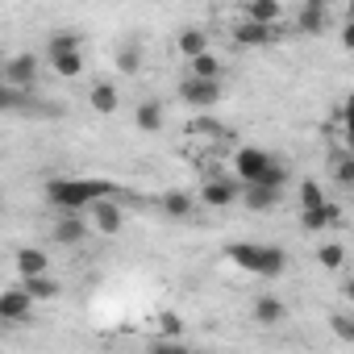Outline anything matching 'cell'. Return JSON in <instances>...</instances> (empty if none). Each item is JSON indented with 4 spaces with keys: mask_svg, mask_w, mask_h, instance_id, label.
<instances>
[{
    "mask_svg": "<svg viewBox=\"0 0 354 354\" xmlns=\"http://www.w3.org/2000/svg\"><path fill=\"white\" fill-rule=\"evenodd\" d=\"M279 201H283V188H263V184L242 188V205L250 213H271V209H279Z\"/></svg>",
    "mask_w": 354,
    "mask_h": 354,
    "instance_id": "7c38bea8",
    "label": "cell"
},
{
    "mask_svg": "<svg viewBox=\"0 0 354 354\" xmlns=\"http://www.w3.org/2000/svg\"><path fill=\"white\" fill-rule=\"evenodd\" d=\"M117 100H121V96H117L113 84H92V92H88V104H92L96 113H104V117L117 113Z\"/></svg>",
    "mask_w": 354,
    "mask_h": 354,
    "instance_id": "7402d4cb",
    "label": "cell"
},
{
    "mask_svg": "<svg viewBox=\"0 0 354 354\" xmlns=\"http://www.w3.org/2000/svg\"><path fill=\"white\" fill-rule=\"evenodd\" d=\"M84 238H88V225H84V221H80L75 213H71V217H59V221H55V242H59V246H80Z\"/></svg>",
    "mask_w": 354,
    "mask_h": 354,
    "instance_id": "e0dca14e",
    "label": "cell"
},
{
    "mask_svg": "<svg viewBox=\"0 0 354 354\" xmlns=\"http://www.w3.org/2000/svg\"><path fill=\"white\" fill-rule=\"evenodd\" d=\"M158 205H162V213H167V217H175V221H184V217L196 209V201H192L188 192H180V188H175V192H167Z\"/></svg>",
    "mask_w": 354,
    "mask_h": 354,
    "instance_id": "ffe728a7",
    "label": "cell"
},
{
    "mask_svg": "<svg viewBox=\"0 0 354 354\" xmlns=\"http://www.w3.org/2000/svg\"><path fill=\"white\" fill-rule=\"evenodd\" d=\"M46 55H50V59L80 55V34H75V30H55V34H50V42H46Z\"/></svg>",
    "mask_w": 354,
    "mask_h": 354,
    "instance_id": "ac0fdd59",
    "label": "cell"
},
{
    "mask_svg": "<svg viewBox=\"0 0 354 354\" xmlns=\"http://www.w3.org/2000/svg\"><path fill=\"white\" fill-rule=\"evenodd\" d=\"M342 221V209L333 205V201H325L321 209H313V213H300V225L308 230V234H321V230H333Z\"/></svg>",
    "mask_w": 354,
    "mask_h": 354,
    "instance_id": "5bb4252c",
    "label": "cell"
},
{
    "mask_svg": "<svg viewBox=\"0 0 354 354\" xmlns=\"http://www.w3.org/2000/svg\"><path fill=\"white\" fill-rule=\"evenodd\" d=\"M279 17H283L279 0H250L246 5V21H254V26H279Z\"/></svg>",
    "mask_w": 354,
    "mask_h": 354,
    "instance_id": "2e32d148",
    "label": "cell"
},
{
    "mask_svg": "<svg viewBox=\"0 0 354 354\" xmlns=\"http://www.w3.org/2000/svg\"><path fill=\"white\" fill-rule=\"evenodd\" d=\"M201 205H209V209H230L234 201H242V188L234 184V180H209L205 188H201V196H196Z\"/></svg>",
    "mask_w": 354,
    "mask_h": 354,
    "instance_id": "52a82bcc",
    "label": "cell"
},
{
    "mask_svg": "<svg viewBox=\"0 0 354 354\" xmlns=\"http://www.w3.org/2000/svg\"><path fill=\"white\" fill-rule=\"evenodd\" d=\"M283 34H279V26H254V21H242L238 30H234V42L238 46H275Z\"/></svg>",
    "mask_w": 354,
    "mask_h": 354,
    "instance_id": "9c48e42d",
    "label": "cell"
},
{
    "mask_svg": "<svg viewBox=\"0 0 354 354\" xmlns=\"http://www.w3.org/2000/svg\"><path fill=\"white\" fill-rule=\"evenodd\" d=\"M321 205H325L321 184H317V180H304V184H300V213H313V209H321Z\"/></svg>",
    "mask_w": 354,
    "mask_h": 354,
    "instance_id": "484cf974",
    "label": "cell"
},
{
    "mask_svg": "<svg viewBox=\"0 0 354 354\" xmlns=\"http://www.w3.org/2000/svg\"><path fill=\"white\" fill-rule=\"evenodd\" d=\"M201 354H213V350H201Z\"/></svg>",
    "mask_w": 354,
    "mask_h": 354,
    "instance_id": "d590c367",
    "label": "cell"
},
{
    "mask_svg": "<svg viewBox=\"0 0 354 354\" xmlns=\"http://www.w3.org/2000/svg\"><path fill=\"white\" fill-rule=\"evenodd\" d=\"M50 67L63 75V80H75L84 71V55H63V59H50Z\"/></svg>",
    "mask_w": 354,
    "mask_h": 354,
    "instance_id": "83f0119b",
    "label": "cell"
},
{
    "mask_svg": "<svg viewBox=\"0 0 354 354\" xmlns=\"http://www.w3.org/2000/svg\"><path fill=\"white\" fill-rule=\"evenodd\" d=\"M230 263L242 267L246 275H259V279H275L288 271V254L279 246H263V242H230L225 246Z\"/></svg>",
    "mask_w": 354,
    "mask_h": 354,
    "instance_id": "3957f363",
    "label": "cell"
},
{
    "mask_svg": "<svg viewBox=\"0 0 354 354\" xmlns=\"http://www.w3.org/2000/svg\"><path fill=\"white\" fill-rule=\"evenodd\" d=\"M342 296H346V300H354V275H350V279L342 283Z\"/></svg>",
    "mask_w": 354,
    "mask_h": 354,
    "instance_id": "836d02e7",
    "label": "cell"
},
{
    "mask_svg": "<svg viewBox=\"0 0 354 354\" xmlns=\"http://www.w3.org/2000/svg\"><path fill=\"white\" fill-rule=\"evenodd\" d=\"M121 205L109 196V201H96L92 205V225H96V234H104V238H113V234H121Z\"/></svg>",
    "mask_w": 354,
    "mask_h": 354,
    "instance_id": "30bf717a",
    "label": "cell"
},
{
    "mask_svg": "<svg viewBox=\"0 0 354 354\" xmlns=\"http://www.w3.org/2000/svg\"><path fill=\"white\" fill-rule=\"evenodd\" d=\"M180 100L188 104V109H213L217 100H221V84L217 80H184L180 84Z\"/></svg>",
    "mask_w": 354,
    "mask_h": 354,
    "instance_id": "5b68a950",
    "label": "cell"
},
{
    "mask_svg": "<svg viewBox=\"0 0 354 354\" xmlns=\"http://www.w3.org/2000/svg\"><path fill=\"white\" fill-rule=\"evenodd\" d=\"M296 30L308 34V38L325 34V30H329V9L321 5V0H308V5H300V13H296Z\"/></svg>",
    "mask_w": 354,
    "mask_h": 354,
    "instance_id": "ba28073f",
    "label": "cell"
},
{
    "mask_svg": "<svg viewBox=\"0 0 354 354\" xmlns=\"http://www.w3.org/2000/svg\"><path fill=\"white\" fill-rule=\"evenodd\" d=\"M333 180H337V184H354V154H342V158L333 162Z\"/></svg>",
    "mask_w": 354,
    "mask_h": 354,
    "instance_id": "f1b7e54d",
    "label": "cell"
},
{
    "mask_svg": "<svg viewBox=\"0 0 354 354\" xmlns=\"http://www.w3.org/2000/svg\"><path fill=\"white\" fill-rule=\"evenodd\" d=\"M158 329H162V337L180 342V317H175V313H158Z\"/></svg>",
    "mask_w": 354,
    "mask_h": 354,
    "instance_id": "f546056e",
    "label": "cell"
},
{
    "mask_svg": "<svg viewBox=\"0 0 354 354\" xmlns=\"http://www.w3.org/2000/svg\"><path fill=\"white\" fill-rule=\"evenodd\" d=\"M17 275H21V279L50 275V259H46V250H38V246H21V250H17Z\"/></svg>",
    "mask_w": 354,
    "mask_h": 354,
    "instance_id": "4fadbf2b",
    "label": "cell"
},
{
    "mask_svg": "<svg viewBox=\"0 0 354 354\" xmlns=\"http://www.w3.org/2000/svg\"><path fill=\"white\" fill-rule=\"evenodd\" d=\"M329 329H333V337L354 346V313H329Z\"/></svg>",
    "mask_w": 354,
    "mask_h": 354,
    "instance_id": "4316f807",
    "label": "cell"
},
{
    "mask_svg": "<svg viewBox=\"0 0 354 354\" xmlns=\"http://www.w3.org/2000/svg\"><path fill=\"white\" fill-rule=\"evenodd\" d=\"M234 171H238V180H242L246 188H254V184H263V188H283V184H288V167H283L275 154L259 150V146H242V150L234 154Z\"/></svg>",
    "mask_w": 354,
    "mask_h": 354,
    "instance_id": "7a4b0ae2",
    "label": "cell"
},
{
    "mask_svg": "<svg viewBox=\"0 0 354 354\" xmlns=\"http://www.w3.org/2000/svg\"><path fill=\"white\" fill-rule=\"evenodd\" d=\"M188 67H192V80H217V84H221V59H217L213 50L201 55V59H192Z\"/></svg>",
    "mask_w": 354,
    "mask_h": 354,
    "instance_id": "cb8c5ba5",
    "label": "cell"
},
{
    "mask_svg": "<svg viewBox=\"0 0 354 354\" xmlns=\"http://www.w3.org/2000/svg\"><path fill=\"white\" fill-rule=\"evenodd\" d=\"M30 317H34V300H30V292L21 283L9 288V292H0V321H5V325L30 321Z\"/></svg>",
    "mask_w": 354,
    "mask_h": 354,
    "instance_id": "8992f818",
    "label": "cell"
},
{
    "mask_svg": "<svg viewBox=\"0 0 354 354\" xmlns=\"http://www.w3.org/2000/svg\"><path fill=\"white\" fill-rule=\"evenodd\" d=\"M150 354H192L184 342H171V337H158L154 346H150Z\"/></svg>",
    "mask_w": 354,
    "mask_h": 354,
    "instance_id": "4dcf8cb0",
    "label": "cell"
},
{
    "mask_svg": "<svg viewBox=\"0 0 354 354\" xmlns=\"http://www.w3.org/2000/svg\"><path fill=\"white\" fill-rule=\"evenodd\" d=\"M250 313H254L259 325H279V321L288 317V304H283L279 296H254V308H250Z\"/></svg>",
    "mask_w": 354,
    "mask_h": 354,
    "instance_id": "9a60e30c",
    "label": "cell"
},
{
    "mask_svg": "<svg viewBox=\"0 0 354 354\" xmlns=\"http://www.w3.org/2000/svg\"><path fill=\"white\" fill-rule=\"evenodd\" d=\"M0 80H5V88H13V92H30V88L38 84V59H34L30 50L5 59V67H0Z\"/></svg>",
    "mask_w": 354,
    "mask_h": 354,
    "instance_id": "277c9868",
    "label": "cell"
},
{
    "mask_svg": "<svg viewBox=\"0 0 354 354\" xmlns=\"http://www.w3.org/2000/svg\"><path fill=\"white\" fill-rule=\"evenodd\" d=\"M133 125H138L142 133H162V125H167L162 100H142V104L133 109Z\"/></svg>",
    "mask_w": 354,
    "mask_h": 354,
    "instance_id": "8fae6325",
    "label": "cell"
},
{
    "mask_svg": "<svg viewBox=\"0 0 354 354\" xmlns=\"http://www.w3.org/2000/svg\"><path fill=\"white\" fill-rule=\"evenodd\" d=\"M21 288L30 292V300H55V296H59V279H50V275H34V279H21Z\"/></svg>",
    "mask_w": 354,
    "mask_h": 354,
    "instance_id": "603a6c76",
    "label": "cell"
},
{
    "mask_svg": "<svg viewBox=\"0 0 354 354\" xmlns=\"http://www.w3.org/2000/svg\"><path fill=\"white\" fill-rule=\"evenodd\" d=\"M346 21H354V0H350V9H346Z\"/></svg>",
    "mask_w": 354,
    "mask_h": 354,
    "instance_id": "e575fe53",
    "label": "cell"
},
{
    "mask_svg": "<svg viewBox=\"0 0 354 354\" xmlns=\"http://www.w3.org/2000/svg\"><path fill=\"white\" fill-rule=\"evenodd\" d=\"M342 46H346V50H354V21H346V26H342Z\"/></svg>",
    "mask_w": 354,
    "mask_h": 354,
    "instance_id": "1f68e13d",
    "label": "cell"
},
{
    "mask_svg": "<svg viewBox=\"0 0 354 354\" xmlns=\"http://www.w3.org/2000/svg\"><path fill=\"white\" fill-rule=\"evenodd\" d=\"M113 196V184L109 180H50L46 184V201L59 209V213H80L84 205L92 209L96 201H109Z\"/></svg>",
    "mask_w": 354,
    "mask_h": 354,
    "instance_id": "6da1fadb",
    "label": "cell"
},
{
    "mask_svg": "<svg viewBox=\"0 0 354 354\" xmlns=\"http://www.w3.org/2000/svg\"><path fill=\"white\" fill-rule=\"evenodd\" d=\"M346 125H354V96H346Z\"/></svg>",
    "mask_w": 354,
    "mask_h": 354,
    "instance_id": "d6a6232c",
    "label": "cell"
},
{
    "mask_svg": "<svg viewBox=\"0 0 354 354\" xmlns=\"http://www.w3.org/2000/svg\"><path fill=\"white\" fill-rule=\"evenodd\" d=\"M317 263H321L325 271H342V263H346V246H342V242H321V246H317Z\"/></svg>",
    "mask_w": 354,
    "mask_h": 354,
    "instance_id": "d4e9b609",
    "label": "cell"
},
{
    "mask_svg": "<svg viewBox=\"0 0 354 354\" xmlns=\"http://www.w3.org/2000/svg\"><path fill=\"white\" fill-rule=\"evenodd\" d=\"M180 55H188V63L209 55V34L205 30H180Z\"/></svg>",
    "mask_w": 354,
    "mask_h": 354,
    "instance_id": "44dd1931",
    "label": "cell"
},
{
    "mask_svg": "<svg viewBox=\"0 0 354 354\" xmlns=\"http://www.w3.org/2000/svg\"><path fill=\"white\" fill-rule=\"evenodd\" d=\"M113 63H117V71H121V75H138V71H142V46H138L133 38H129V42H121Z\"/></svg>",
    "mask_w": 354,
    "mask_h": 354,
    "instance_id": "d6986e66",
    "label": "cell"
}]
</instances>
